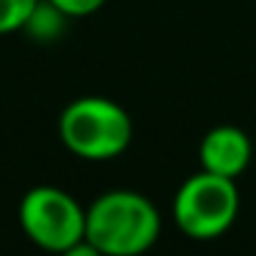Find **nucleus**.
I'll use <instances>...</instances> for the list:
<instances>
[{"label":"nucleus","mask_w":256,"mask_h":256,"mask_svg":"<svg viewBox=\"0 0 256 256\" xmlns=\"http://www.w3.org/2000/svg\"><path fill=\"white\" fill-rule=\"evenodd\" d=\"M160 237V212L135 190L102 193L86 210V240L105 256H140Z\"/></svg>","instance_id":"1"},{"label":"nucleus","mask_w":256,"mask_h":256,"mask_svg":"<svg viewBox=\"0 0 256 256\" xmlns=\"http://www.w3.org/2000/svg\"><path fill=\"white\" fill-rule=\"evenodd\" d=\"M58 132L72 154L86 160H110L132 140V118L113 100L80 96L61 113Z\"/></svg>","instance_id":"2"},{"label":"nucleus","mask_w":256,"mask_h":256,"mask_svg":"<svg viewBox=\"0 0 256 256\" xmlns=\"http://www.w3.org/2000/svg\"><path fill=\"white\" fill-rule=\"evenodd\" d=\"M240 215V190L234 179L198 171L184 179L174 196V223L190 240H215Z\"/></svg>","instance_id":"3"},{"label":"nucleus","mask_w":256,"mask_h":256,"mask_svg":"<svg viewBox=\"0 0 256 256\" xmlns=\"http://www.w3.org/2000/svg\"><path fill=\"white\" fill-rule=\"evenodd\" d=\"M20 223L39 248L50 254L72 248L86 240V210L58 188H34L20 204Z\"/></svg>","instance_id":"4"},{"label":"nucleus","mask_w":256,"mask_h":256,"mask_svg":"<svg viewBox=\"0 0 256 256\" xmlns=\"http://www.w3.org/2000/svg\"><path fill=\"white\" fill-rule=\"evenodd\" d=\"M250 157H254L250 138L240 127H232V124L212 127L201 138V146H198L201 171L218 174V176H226V179H237L250 166Z\"/></svg>","instance_id":"5"},{"label":"nucleus","mask_w":256,"mask_h":256,"mask_svg":"<svg viewBox=\"0 0 256 256\" xmlns=\"http://www.w3.org/2000/svg\"><path fill=\"white\" fill-rule=\"evenodd\" d=\"M64 20H66V14L61 12V8H56L50 3V0H39V6L34 8V14H30V20L25 22V30H28L30 36H36V39H52V36H58L64 30Z\"/></svg>","instance_id":"6"},{"label":"nucleus","mask_w":256,"mask_h":256,"mask_svg":"<svg viewBox=\"0 0 256 256\" xmlns=\"http://www.w3.org/2000/svg\"><path fill=\"white\" fill-rule=\"evenodd\" d=\"M39 0H0V36L25 28Z\"/></svg>","instance_id":"7"},{"label":"nucleus","mask_w":256,"mask_h":256,"mask_svg":"<svg viewBox=\"0 0 256 256\" xmlns=\"http://www.w3.org/2000/svg\"><path fill=\"white\" fill-rule=\"evenodd\" d=\"M56 8H61L66 17H88L105 6V0H50Z\"/></svg>","instance_id":"8"},{"label":"nucleus","mask_w":256,"mask_h":256,"mask_svg":"<svg viewBox=\"0 0 256 256\" xmlns=\"http://www.w3.org/2000/svg\"><path fill=\"white\" fill-rule=\"evenodd\" d=\"M58 256H105L96 245H91L88 240H80V242H74L72 248H66V250H61Z\"/></svg>","instance_id":"9"}]
</instances>
